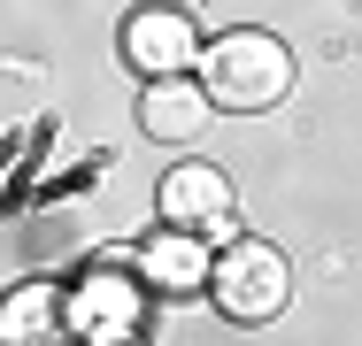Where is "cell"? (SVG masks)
Masks as SVG:
<instances>
[{"instance_id":"8992f818","label":"cell","mask_w":362,"mask_h":346,"mask_svg":"<svg viewBox=\"0 0 362 346\" xmlns=\"http://www.w3.org/2000/svg\"><path fill=\"white\" fill-rule=\"evenodd\" d=\"M209 116H216V100H209V85H201V77H146V93H139V124H146V138L185 146V138L209 131Z\"/></svg>"},{"instance_id":"ba28073f","label":"cell","mask_w":362,"mask_h":346,"mask_svg":"<svg viewBox=\"0 0 362 346\" xmlns=\"http://www.w3.org/2000/svg\"><path fill=\"white\" fill-rule=\"evenodd\" d=\"M139 277L154 285V292H185V285H209L216 262L193 246V231H162L154 246H139Z\"/></svg>"},{"instance_id":"7a4b0ae2","label":"cell","mask_w":362,"mask_h":346,"mask_svg":"<svg viewBox=\"0 0 362 346\" xmlns=\"http://www.w3.org/2000/svg\"><path fill=\"white\" fill-rule=\"evenodd\" d=\"M209 292H216V308L231 316V323H270V316L293 300V262L278 254V246H262V239H231V246L216 254Z\"/></svg>"},{"instance_id":"3957f363","label":"cell","mask_w":362,"mask_h":346,"mask_svg":"<svg viewBox=\"0 0 362 346\" xmlns=\"http://www.w3.org/2000/svg\"><path fill=\"white\" fill-rule=\"evenodd\" d=\"M70 339H85V346L139 339V277L85 270V277H77V292H70Z\"/></svg>"},{"instance_id":"9c48e42d","label":"cell","mask_w":362,"mask_h":346,"mask_svg":"<svg viewBox=\"0 0 362 346\" xmlns=\"http://www.w3.org/2000/svg\"><path fill=\"white\" fill-rule=\"evenodd\" d=\"M124 346H139V339H124Z\"/></svg>"},{"instance_id":"52a82bcc","label":"cell","mask_w":362,"mask_h":346,"mask_svg":"<svg viewBox=\"0 0 362 346\" xmlns=\"http://www.w3.org/2000/svg\"><path fill=\"white\" fill-rule=\"evenodd\" d=\"M70 331V292L54 285H16L0 308V346H62Z\"/></svg>"},{"instance_id":"277c9868","label":"cell","mask_w":362,"mask_h":346,"mask_svg":"<svg viewBox=\"0 0 362 346\" xmlns=\"http://www.w3.org/2000/svg\"><path fill=\"white\" fill-rule=\"evenodd\" d=\"M124 54L146 77H193L201 69V31H193L185 8H139L124 23Z\"/></svg>"},{"instance_id":"6da1fadb","label":"cell","mask_w":362,"mask_h":346,"mask_svg":"<svg viewBox=\"0 0 362 346\" xmlns=\"http://www.w3.org/2000/svg\"><path fill=\"white\" fill-rule=\"evenodd\" d=\"M201 85L209 100L231 116H255V108H278L293 93V47L278 31H231L201 54Z\"/></svg>"},{"instance_id":"5b68a950","label":"cell","mask_w":362,"mask_h":346,"mask_svg":"<svg viewBox=\"0 0 362 346\" xmlns=\"http://www.w3.org/2000/svg\"><path fill=\"white\" fill-rule=\"evenodd\" d=\"M162 223L170 231H193V239H216L231 231V177L209 162H185L162 177Z\"/></svg>"}]
</instances>
